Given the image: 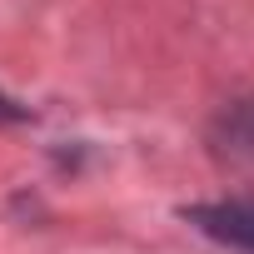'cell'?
<instances>
[{"mask_svg":"<svg viewBox=\"0 0 254 254\" xmlns=\"http://www.w3.org/2000/svg\"><path fill=\"white\" fill-rule=\"evenodd\" d=\"M194 219H199L204 234H214V239L254 254V199H219V204L194 209Z\"/></svg>","mask_w":254,"mask_h":254,"instance_id":"obj_1","label":"cell"}]
</instances>
